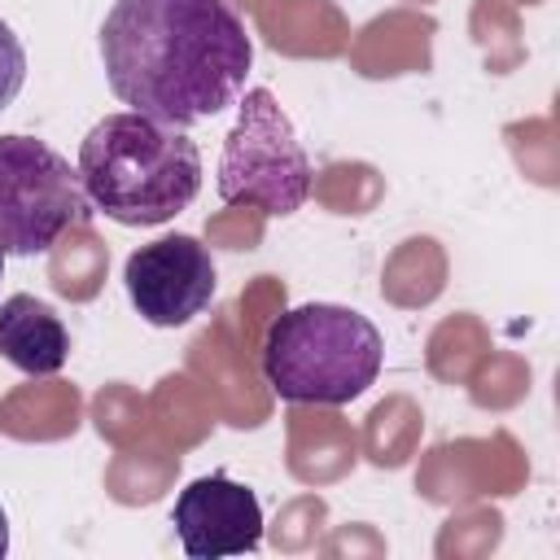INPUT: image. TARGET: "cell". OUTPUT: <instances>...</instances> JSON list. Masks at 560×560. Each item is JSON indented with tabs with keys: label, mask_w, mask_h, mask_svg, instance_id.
I'll return each mask as SVG.
<instances>
[{
	"label": "cell",
	"mask_w": 560,
	"mask_h": 560,
	"mask_svg": "<svg viewBox=\"0 0 560 560\" xmlns=\"http://www.w3.org/2000/svg\"><path fill=\"white\" fill-rule=\"evenodd\" d=\"M101 66L127 109L192 127L241 101L254 39L228 0H114Z\"/></svg>",
	"instance_id": "6da1fadb"
},
{
	"label": "cell",
	"mask_w": 560,
	"mask_h": 560,
	"mask_svg": "<svg viewBox=\"0 0 560 560\" xmlns=\"http://www.w3.org/2000/svg\"><path fill=\"white\" fill-rule=\"evenodd\" d=\"M74 171L92 210L127 228H158L201 192V149L188 127L136 109L105 114L83 136Z\"/></svg>",
	"instance_id": "7a4b0ae2"
},
{
	"label": "cell",
	"mask_w": 560,
	"mask_h": 560,
	"mask_svg": "<svg viewBox=\"0 0 560 560\" xmlns=\"http://www.w3.org/2000/svg\"><path fill=\"white\" fill-rule=\"evenodd\" d=\"M122 284H127L131 306L153 328H179L210 306L214 258L197 236L175 232V236L140 245L122 267Z\"/></svg>",
	"instance_id": "8992f818"
},
{
	"label": "cell",
	"mask_w": 560,
	"mask_h": 560,
	"mask_svg": "<svg viewBox=\"0 0 560 560\" xmlns=\"http://www.w3.org/2000/svg\"><path fill=\"white\" fill-rule=\"evenodd\" d=\"M92 201L79 171L35 136H0V249L48 254L61 232L83 228Z\"/></svg>",
	"instance_id": "5b68a950"
},
{
	"label": "cell",
	"mask_w": 560,
	"mask_h": 560,
	"mask_svg": "<svg viewBox=\"0 0 560 560\" xmlns=\"http://www.w3.org/2000/svg\"><path fill=\"white\" fill-rule=\"evenodd\" d=\"M311 197V158L267 88H245L236 122L219 153V201L258 206L271 219L302 210Z\"/></svg>",
	"instance_id": "277c9868"
},
{
	"label": "cell",
	"mask_w": 560,
	"mask_h": 560,
	"mask_svg": "<svg viewBox=\"0 0 560 560\" xmlns=\"http://www.w3.org/2000/svg\"><path fill=\"white\" fill-rule=\"evenodd\" d=\"M22 83H26V48L13 35V26L0 18V109H9L18 101Z\"/></svg>",
	"instance_id": "9c48e42d"
},
{
	"label": "cell",
	"mask_w": 560,
	"mask_h": 560,
	"mask_svg": "<svg viewBox=\"0 0 560 560\" xmlns=\"http://www.w3.org/2000/svg\"><path fill=\"white\" fill-rule=\"evenodd\" d=\"M171 525L179 534L184 556L192 560L245 556L262 542V503L249 486L232 481L228 472H210L179 490Z\"/></svg>",
	"instance_id": "52a82bcc"
},
{
	"label": "cell",
	"mask_w": 560,
	"mask_h": 560,
	"mask_svg": "<svg viewBox=\"0 0 560 560\" xmlns=\"http://www.w3.org/2000/svg\"><path fill=\"white\" fill-rule=\"evenodd\" d=\"M0 354L26 376H52L66 368L70 332L48 302L31 293H9L0 302Z\"/></svg>",
	"instance_id": "ba28073f"
},
{
	"label": "cell",
	"mask_w": 560,
	"mask_h": 560,
	"mask_svg": "<svg viewBox=\"0 0 560 560\" xmlns=\"http://www.w3.org/2000/svg\"><path fill=\"white\" fill-rule=\"evenodd\" d=\"M9 551V516H4V508H0V556Z\"/></svg>",
	"instance_id": "30bf717a"
},
{
	"label": "cell",
	"mask_w": 560,
	"mask_h": 560,
	"mask_svg": "<svg viewBox=\"0 0 560 560\" xmlns=\"http://www.w3.org/2000/svg\"><path fill=\"white\" fill-rule=\"evenodd\" d=\"M4 258H9V254H4V249H0V280H4Z\"/></svg>",
	"instance_id": "8fae6325"
},
{
	"label": "cell",
	"mask_w": 560,
	"mask_h": 560,
	"mask_svg": "<svg viewBox=\"0 0 560 560\" xmlns=\"http://www.w3.org/2000/svg\"><path fill=\"white\" fill-rule=\"evenodd\" d=\"M385 341L376 324L337 302H306L267 324L262 381L284 402L346 407L381 372Z\"/></svg>",
	"instance_id": "3957f363"
}]
</instances>
